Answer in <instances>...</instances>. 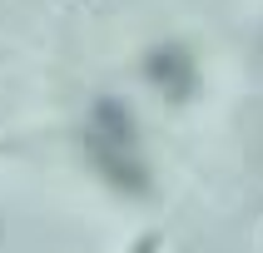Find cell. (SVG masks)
Segmentation results:
<instances>
[{
	"instance_id": "cell-1",
	"label": "cell",
	"mask_w": 263,
	"mask_h": 253,
	"mask_svg": "<svg viewBox=\"0 0 263 253\" xmlns=\"http://www.w3.org/2000/svg\"><path fill=\"white\" fill-rule=\"evenodd\" d=\"M85 149H89V164L100 169V179L109 189L129 193V199L149 193V159L139 154V124H134L124 100L95 104L89 129H85Z\"/></svg>"
},
{
	"instance_id": "cell-3",
	"label": "cell",
	"mask_w": 263,
	"mask_h": 253,
	"mask_svg": "<svg viewBox=\"0 0 263 253\" xmlns=\"http://www.w3.org/2000/svg\"><path fill=\"white\" fill-rule=\"evenodd\" d=\"M129 253H159V233H144V238H139V243H134Z\"/></svg>"
},
{
	"instance_id": "cell-2",
	"label": "cell",
	"mask_w": 263,
	"mask_h": 253,
	"mask_svg": "<svg viewBox=\"0 0 263 253\" xmlns=\"http://www.w3.org/2000/svg\"><path fill=\"white\" fill-rule=\"evenodd\" d=\"M144 80L159 89L164 104H189L194 89H199V65H194V50L189 45H154L144 55Z\"/></svg>"
}]
</instances>
